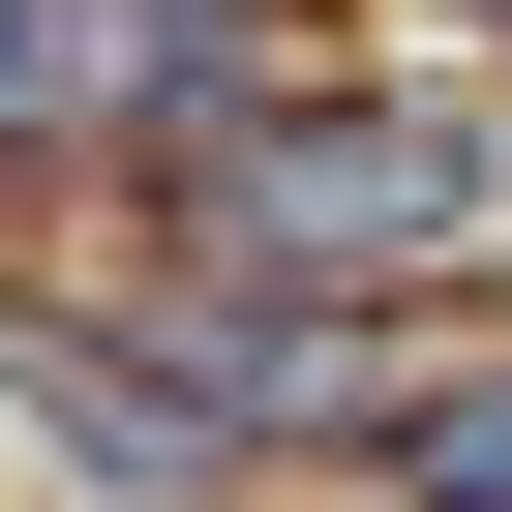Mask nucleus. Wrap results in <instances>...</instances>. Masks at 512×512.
<instances>
[{
  "label": "nucleus",
  "mask_w": 512,
  "mask_h": 512,
  "mask_svg": "<svg viewBox=\"0 0 512 512\" xmlns=\"http://www.w3.org/2000/svg\"><path fill=\"white\" fill-rule=\"evenodd\" d=\"M452 211H482L452 121H241L211 151V241H241V272H422Z\"/></svg>",
  "instance_id": "nucleus-1"
},
{
  "label": "nucleus",
  "mask_w": 512,
  "mask_h": 512,
  "mask_svg": "<svg viewBox=\"0 0 512 512\" xmlns=\"http://www.w3.org/2000/svg\"><path fill=\"white\" fill-rule=\"evenodd\" d=\"M392 482H422V512H512V392H422V422H392Z\"/></svg>",
  "instance_id": "nucleus-2"
},
{
  "label": "nucleus",
  "mask_w": 512,
  "mask_h": 512,
  "mask_svg": "<svg viewBox=\"0 0 512 512\" xmlns=\"http://www.w3.org/2000/svg\"><path fill=\"white\" fill-rule=\"evenodd\" d=\"M0 121H31V0H0Z\"/></svg>",
  "instance_id": "nucleus-3"
}]
</instances>
